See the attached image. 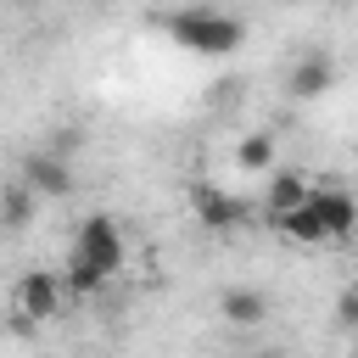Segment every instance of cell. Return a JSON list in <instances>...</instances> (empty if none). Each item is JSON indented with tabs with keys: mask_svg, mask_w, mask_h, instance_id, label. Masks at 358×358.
<instances>
[{
	"mask_svg": "<svg viewBox=\"0 0 358 358\" xmlns=\"http://www.w3.org/2000/svg\"><path fill=\"white\" fill-rule=\"evenodd\" d=\"M168 39L185 45V50H196V56H229V50H241L246 22L229 17V11L190 6V11H173V17H168Z\"/></svg>",
	"mask_w": 358,
	"mask_h": 358,
	"instance_id": "obj_1",
	"label": "cell"
},
{
	"mask_svg": "<svg viewBox=\"0 0 358 358\" xmlns=\"http://www.w3.org/2000/svg\"><path fill=\"white\" fill-rule=\"evenodd\" d=\"M67 257H78V263H90L95 274H117L123 268V257H129V246H123V229H117V218H106V213H90L84 224H78V235H73V252Z\"/></svg>",
	"mask_w": 358,
	"mask_h": 358,
	"instance_id": "obj_2",
	"label": "cell"
},
{
	"mask_svg": "<svg viewBox=\"0 0 358 358\" xmlns=\"http://www.w3.org/2000/svg\"><path fill=\"white\" fill-rule=\"evenodd\" d=\"M190 213H196V224H201L207 235H235V229H246V218H252V207H246L241 196H229V190H218V185H207V179L190 185Z\"/></svg>",
	"mask_w": 358,
	"mask_h": 358,
	"instance_id": "obj_3",
	"label": "cell"
},
{
	"mask_svg": "<svg viewBox=\"0 0 358 358\" xmlns=\"http://www.w3.org/2000/svg\"><path fill=\"white\" fill-rule=\"evenodd\" d=\"M62 291H67V280H62V274H50V268H28V274L17 280V291H11V302H17V313H22V319L45 324V319H56V313H62Z\"/></svg>",
	"mask_w": 358,
	"mask_h": 358,
	"instance_id": "obj_4",
	"label": "cell"
},
{
	"mask_svg": "<svg viewBox=\"0 0 358 358\" xmlns=\"http://www.w3.org/2000/svg\"><path fill=\"white\" fill-rule=\"evenodd\" d=\"M330 84H336V56L319 50V45L302 50V56L291 62V73H285V95H291V101H319Z\"/></svg>",
	"mask_w": 358,
	"mask_h": 358,
	"instance_id": "obj_5",
	"label": "cell"
},
{
	"mask_svg": "<svg viewBox=\"0 0 358 358\" xmlns=\"http://www.w3.org/2000/svg\"><path fill=\"white\" fill-rule=\"evenodd\" d=\"M22 185L34 190V196H73V168L56 157V151H34V157H22Z\"/></svg>",
	"mask_w": 358,
	"mask_h": 358,
	"instance_id": "obj_6",
	"label": "cell"
},
{
	"mask_svg": "<svg viewBox=\"0 0 358 358\" xmlns=\"http://www.w3.org/2000/svg\"><path fill=\"white\" fill-rule=\"evenodd\" d=\"M308 201H313V185H308L302 168H274V173H268V185H263L268 218H285V213H296V207H308Z\"/></svg>",
	"mask_w": 358,
	"mask_h": 358,
	"instance_id": "obj_7",
	"label": "cell"
},
{
	"mask_svg": "<svg viewBox=\"0 0 358 358\" xmlns=\"http://www.w3.org/2000/svg\"><path fill=\"white\" fill-rule=\"evenodd\" d=\"M313 213H319V224H324L330 241H347L358 229V201L341 185H313Z\"/></svg>",
	"mask_w": 358,
	"mask_h": 358,
	"instance_id": "obj_8",
	"label": "cell"
},
{
	"mask_svg": "<svg viewBox=\"0 0 358 358\" xmlns=\"http://www.w3.org/2000/svg\"><path fill=\"white\" fill-rule=\"evenodd\" d=\"M218 313H224V324L252 330V324H263V319H268V296H263L257 285H229V291L218 296Z\"/></svg>",
	"mask_w": 358,
	"mask_h": 358,
	"instance_id": "obj_9",
	"label": "cell"
},
{
	"mask_svg": "<svg viewBox=\"0 0 358 358\" xmlns=\"http://www.w3.org/2000/svg\"><path fill=\"white\" fill-rule=\"evenodd\" d=\"M235 168H241V173H274V168H280V145H274V134H268V129L241 134V145H235Z\"/></svg>",
	"mask_w": 358,
	"mask_h": 358,
	"instance_id": "obj_10",
	"label": "cell"
},
{
	"mask_svg": "<svg viewBox=\"0 0 358 358\" xmlns=\"http://www.w3.org/2000/svg\"><path fill=\"white\" fill-rule=\"evenodd\" d=\"M274 229H280L285 241H296V246H324V241H330L324 224H319V213H313V201L296 207V213H285V218H274Z\"/></svg>",
	"mask_w": 358,
	"mask_h": 358,
	"instance_id": "obj_11",
	"label": "cell"
},
{
	"mask_svg": "<svg viewBox=\"0 0 358 358\" xmlns=\"http://www.w3.org/2000/svg\"><path fill=\"white\" fill-rule=\"evenodd\" d=\"M34 201H39V196H34L22 179H11V185H6V201H0V207H6V229H28V218H34Z\"/></svg>",
	"mask_w": 358,
	"mask_h": 358,
	"instance_id": "obj_12",
	"label": "cell"
},
{
	"mask_svg": "<svg viewBox=\"0 0 358 358\" xmlns=\"http://www.w3.org/2000/svg\"><path fill=\"white\" fill-rule=\"evenodd\" d=\"M62 280H67V291H73V296H95V291L106 285V274H95V268H90V263H78V257H67Z\"/></svg>",
	"mask_w": 358,
	"mask_h": 358,
	"instance_id": "obj_13",
	"label": "cell"
},
{
	"mask_svg": "<svg viewBox=\"0 0 358 358\" xmlns=\"http://www.w3.org/2000/svg\"><path fill=\"white\" fill-rule=\"evenodd\" d=\"M336 313H341V324H358V285H352V291H341Z\"/></svg>",
	"mask_w": 358,
	"mask_h": 358,
	"instance_id": "obj_14",
	"label": "cell"
}]
</instances>
